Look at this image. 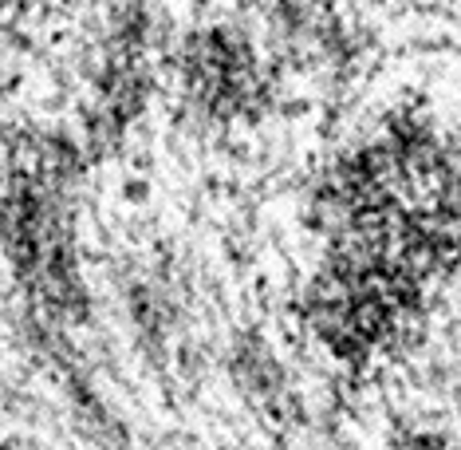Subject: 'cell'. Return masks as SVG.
<instances>
[{
	"instance_id": "cell-3",
	"label": "cell",
	"mask_w": 461,
	"mask_h": 450,
	"mask_svg": "<svg viewBox=\"0 0 461 450\" xmlns=\"http://www.w3.org/2000/svg\"><path fill=\"white\" fill-rule=\"evenodd\" d=\"M36 5H40V0H0V28H8V24H16V20H24Z\"/></svg>"
},
{
	"instance_id": "cell-2",
	"label": "cell",
	"mask_w": 461,
	"mask_h": 450,
	"mask_svg": "<svg viewBox=\"0 0 461 450\" xmlns=\"http://www.w3.org/2000/svg\"><path fill=\"white\" fill-rule=\"evenodd\" d=\"M194 103L217 119L240 115L257 96V71L245 60V48L229 44L217 36L209 48L190 56V76H185Z\"/></svg>"
},
{
	"instance_id": "cell-1",
	"label": "cell",
	"mask_w": 461,
	"mask_h": 450,
	"mask_svg": "<svg viewBox=\"0 0 461 450\" xmlns=\"http://www.w3.org/2000/svg\"><path fill=\"white\" fill-rule=\"evenodd\" d=\"M454 261V146L429 119L394 115L320 182L303 285L312 340L348 372L379 368L422 328Z\"/></svg>"
}]
</instances>
